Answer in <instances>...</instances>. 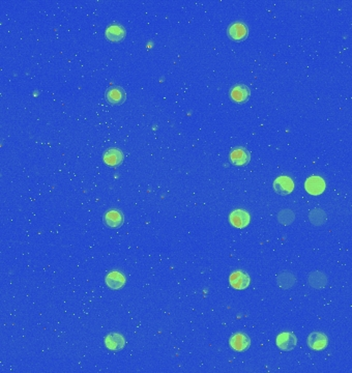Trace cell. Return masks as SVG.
<instances>
[{"mask_svg":"<svg viewBox=\"0 0 352 373\" xmlns=\"http://www.w3.org/2000/svg\"><path fill=\"white\" fill-rule=\"evenodd\" d=\"M228 37L236 42H242L246 39L248 35V28L242 21H236L231 23L227 28Z\"/></svg>","mask_w":352,"mask_h":373,"instance_id":"6da1fadb","label":"cell"},{"mask_svg":"<svg viewBox=\"0 0 352 373\" xmlns=\"http://www.w3.org/2000/svg\"><path fill=\"white\" fill-rule=\"evenodd\" d=\"M326 182L320 176H311L304 183L306 191L313 196H318L326 190Z\"/></svg>","mask_w":352,"mask_h":373,"instance_id":"7a4b0ae2","label":"cell"},{"mask_svg":"<svg viewBox=\"0 0 352 373\" xmlns=\"http://www.w3.org/2000/svg\"><path fill=\"white\" fill-rule=\"evenodd\" d=\"M276 346L281 350L290 351L296 346L298 339L293 333L284 332L276 337Z\"/></svg>","mask_w":352,"mask_h":373,"instance_id":"3957f363","label":"cell"},{"mask_svg":"<svg viewBox=\"0 0 352 373\" xmlns=\"http://www.w3.org/2000/svg\"><path fill=\"white\" fill-rule=\"evenodd\" d=\"M106 100L111 105H122L126 99V94L120 86H111L106 91Z\"/></svg>","mask_w":352,"mask_h":373,"instance_id":"277c9868","label":"cell"},{"mask_svg":"<svg viewBox=\"0 0 352 373\" xmlns=\"http://www.w3.org/2000/svg\"><path fill=\"white\" fill-rule=\"evenodd\" d=\"M229 282H230V285L233 288L242 290L250 285L251 278L244 271H236L231 274L229 278Z\"/></svg>","mask_w":352,"mask_h":373,"instance_id":"5b68a950","label":"cell"},{"mask_svg":"<svg viewBox=\"0 0 352 373\" xmlns=\"http://www.w3.org/2000/svg\"><path fill=\"white\" fill-rule=\"evenodd\" d=\"M251 96L248 87L244 84H236L230 89V98L238 104H244Z\"/></svg>","mask_w":352,"mask_h":373,"instance_id":"8992f818","label":"cell"},{"mask_svg":"<svg viewBox=\"0 0 352 373\" xmlns=\"http://www.w3.org/2000/svg\"><path fill=\"white\" fill-rule=\"evenodd\" d=\"M274 190L278 195H288L294 190V183L288 176H280L274 182Z\"/></svg>","mask_w":352,"mask_h":373,"instance_id":"52a82bcc","label":"cell"},{"mask_svg":"<svg viewBox=\"0 0 352 373\" xmlns=\"http://www.w3.org/2000/svg\"><path fill=\"white\" fill-rule=\"evenodd\" d=\"M229 221L231 225L236 228H244L248 225L251 221V217L248 212L244 210L233 211L229 216Z\"/></svg>","mask_w":352,"mask_h":373,"instance_id":"ba28073f","label":"cell"},{"mask_svg":"<svg viewBox=\"0 0 352 373\" xmlns=\"http://www.w3.org/2000/svg\"><path fill=\"white\" fill-rule=\"evenodd\" d=\"M251 154L244 147L234 148L230 154V161L236 166H244L250 162Z\"/></svg>","mask_w":352,"mask_h":373,"instance_id":"9c48e42d","label":"cell"},{"mask_svg":"<svg viewBox=\"0 0 352 373\" xmlns=\"http://www.w3.org/2000/svg\"><path fill=\"white\" fill-rule=\"evenodd\" d=\"M308 345L314 350L324 349L328 344V338L326 334L320 332H314L309 335L306 340Z\"/></svg>","mask_w":352,"mask_h":373,"instance_id":"30bf717a","label":"cell"},{"mask_svg":"<svg viewBox=\"0 0 352 373\" xmlns=\"http://www.w3.org/2000/svg\"><path fill=\"white\" fill-rule=\"evenodd\" d=\"M229 343H230V346L234 350L242 352V351H246L248 347H250L251 340L246 334L238 333V334H234L230 338Z\"/></svg>","mask_w":352,"mask_h":373,"instance_id":"8fae6325","label":"cell"},{"mask_svg":"<svg viewBox=\"0 0 352 373\" xmlns=\"http://www.w3.org/2000/svg\"><path fill=\"white\" fill-rule=\"evenodd\" d=\"M105 36L108 41L113 43H118L122 42L126 37V29L120 24H111L107 27Z\"/></svg>","mask_w":352,"mask_h":373,"instance_id":"7c38bea8","label":"cell"},{"mask_svg":"<svg viewBox=\"0 0 352 373\" xmlns=\"http://www.w3.org/2000/svg\"><path fill=\"white\" fill-rule=\"evenodd\" d=\"M124 215L120 210H109L104 216V222L110 228H120L124 224Z\"/></svg>","mask_w":352,"mask_h":373,"instance_id":"4fadbf2b","label":"cell"},{"mask_svg":"<svg viewBox=\"0 0 352 373\" xmlns=\"http://www.w3.org/2000/svg\"><path fill=\"white\" fill-rule=\"evenodd\" d=\"M102 160L109 166H118L124 161V154L118 148H109L102 156Z\"/></svg>","mask_w":352,"mask_h":373,"instance_id":"5bb4252c","label":"cell"},{"mask_svg":"<svg viewBox=\"0 0 352 373\" xmlns=\"http://www.w3.org/2000/svg\"><path fill=\"white\" fill-rule=\"evenodd\" d=\"M105 344L111 350H120L126 345V340L122 335L112 333L105 338Z\"/></svg>","mask_w":352,"mask_h":373,"instance_id":"9a60e30c","label":"cell"},{"mask_svg":"<svg viewBox=\"0 0 352 373\" xmlns=\"http://www.w3.org/2000/svg\"><path fill=\"white\" fill-rule=\"evenodd\" d=\"M106 284L111 289H120L126 284V277L120 272H111L106 277Z\"/></svg>","mask_w":352,"mask_h":373,"instance_id":"2e32d148","label":"cell"},{"mask_svg":"<svg viewBox=\"0 0 352 373\" xmlns=\"http://www.w3.org/2000/svg\"><path fill=\"white\" fill-rule=\"evenodd\" d=\"M308 283L313 288H322L328 284V278L324 273L315 271L308 276Z\"/></svg>","mask_w":352,"mask_h":373,"instance_id":"e0dca14e","label":"cell"},{"mask_svg":"<svg viewBox=\"0 0 352 373\" xmlns=\"http://www.w3.org/2000/svg\"><path fill=\"white\" fill-rule=\"evenodd\" d=\"M276 282H278V285L280 286L281 288L288 289V288H291V287L296 285V278L294 275L291 274V273L284 272V273H281L280 275L278 276Z\"/></svg>","mask_w":352,"mask_h":373,"instance_id":"ac0fdd59","label":"cell"},{"mask_svg":"<svg viewBox=\"0 0 352 373\" xmlns=\"http://www.w3.org/2000/svg\"><path fill=\"white\" fill-rule=\"evenodd\" d=\"M309 219L313 225L321 226L326 221V214L324 213V211L320 210V208H315V210H312L309 214Z\"/></svg>","mask_w":352,"mask_h":373,"instance_id":"d6986e66","label":"cell"},{"mask_svg":"<svg viewBox=\"0 0 352 373\" xmlns=\"http://www.w3.org/2000/svg\"><path fill=\"white\" fill-rule=\"evenodd\" d=\"M296 215L290 210H283L278 215V220L282 225H289L293 221H294Z\"/></svg>","mask_w":352,"mask_h":373,"instance_id":"ffe728a7","label":"cell"}]
</instances>
